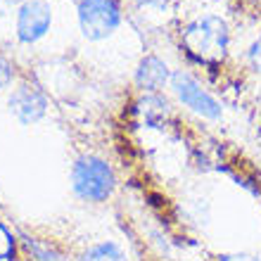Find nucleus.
Wrapping results in <instances>:
<instances>
[{
	"instance_id": "9",
	"label": "nucleus",
	"mask_w": 261,
	"mask_h": 261,
	"mask_svg": "<svg viewBox=\"0 0 261 261\" xmlns=\"http://www.w3.org/2000/svg\"><path fill=\"white\" fill-rule=\"evenodd\" d=\"M79 261H128V259H126V252L119 247L117 242L105 240L97 242V245H90Z\"/></svg>"
},
{
	"instance_id": "3",
	"label": "nucleus",
	"mask_w": 261,
	"mask_h": 261,
	"mask_svg": "<svg viewBox=\"0 0 261 261\" xmlns=\"http://www.w3.org/2000/svg\"><path fill=\"white\" fill-rule=\"evenodd\" d=\"M76 19L86 41H105L110 38L124 21V10L119 0H79Z\"/></svg>"
},
{
	"instance_id": "14",
	"label": "nucleus",
	"mask_w": 261,
	"mask_h": 261,
	"mask_svg": "<svg viewBox=\"0 0 261 261\" xmlns=\"http://www.w3.org/2000/svg\"><path fill=\"white\" fill-rule=\"evenodd\" d=\"M138 10H147L150 14H164L169 10V0H136Z\"/></svg>"
},
{
	"instance_id": "12",
	"label": "nucleus",
	"mask_w": 261,
	"mask_h": 261,
	"mask_svg": "<svg viewBox=\"0 0 261 261\" xmlns=\"http://www.w3.org/2000/svg\"><path fill=\"white\" fill-rule=\"evenodd\" d=\"M245 57H247V64L254 69V71H261V34L256 36L252 43H249V48H247V53H245Z\"/></svg>"
},
{
	"instance_id": "15",
	"label": "nucleus",
	"mask_w": 261,
	"mask_h": 261,
	"mask_svg": "<svg viewBox=\"0 0 261 261\" xmlns=\"http://www.w3.org/2000/svg\"><path fill=\"white\" fill-rule=\"evenodd\" d=\"M216 261H261V259L254 256V254H223Z\"/></svg>"
},
{
	"instance_id": "13",
	"label": "nucleus",
	"mask_w": 261,
	"mask_h": 261,
	"mask_svg": "<svg viewBox=\"0 0 261 261\" xmlns=\"http://www.w3.org/2000/svg\"><path fill=\"white\" fill-rule=\"evenodd\" d=\"M12 81H14V67H12V62H10L7 57L0 55V90L10 88V86H12Z\"/></svg>"
},
{
	"instance_id": "8",
	"label": "nucleus",
	"mask_w": 261,
	"mask_h": 261,
	"mask_svg": "<svg viewBox=\"0 0 261 261\" xmlns=\"http://www.w3.org/2000/svg\"><path fill=\"white\" fill-rule=\"evenodd\" d=\"M169 112H171V107L159 93H143L136 102V114L147 126H159L169 117Z\"/></svg>"
},
{
	"instance_id": "2",
	"label": "nucleus",
	"mask_w": 261,
	"mask_h": 261,
	"mask_svg": "<svg viewBox=\"0 0 261 261\" xmlns=\"http://www.w3.org/2000/svg\"><path fill=\"white\" fill-rule=\"evenodd\" d=\"M71 190L83 202H107L117 188V173L107 159L97 154H81L71 164Z\"/></svg>"
},
{
	"instance_id": "5",
	"label": "nucleus",
	"mask_w": 261,
	"mask_h": 261,
	"mask_svg": "<svg viewBox=\"0 0 261 261\" xmlns=\"http://www.w3.org/2000/svg\"><path fill=\"white\" fill-rule=\"evenodd\" d=\"M7 107H10V114L19 124L31 126V124H38L48 114L50 102L41 86L29 83V81H19L12 88L10 97H7Z\"/></svg>"
},
{
	"instance_id": "4",
	"label": "nucleus",
	"mask_w": 261,
	"mask_h": 261,
	"mask_svg": "<svg viewBox=\"0 0 261 261\" xmlns=\"http://www.w3.org/2000/svg\"><path fill=\"white\" fill-rule=\"evenodd\" d=\"M171 90L173 95L178 97V102L183 107L197 114V117L206 119V121H219L223 117V107L202 83L188 71H173L171 74Z\"/></svg>"
},
{
	"instance_id": "16",
	"label": "nucleus",
	"mask_w": 261,
	"mask_h": 261,
	"mask_svg": "<svg viewBox=\"0 0 261 261\" xmlns=\"http://www.w3.org/2000/svg\"><path fill=\"white\" fill-rule=\"evenodd\" d=\"M0 3H3V5H7V7H12V5H24V3H27V0H0Z\"/></svg>"
},
{
	"instance_id": "6",
	"label": "nucleus",
	"mask_w": 261,
	"mask_h": 261,
	"mask_svg": "<svg viewBox=\"0 0 261 261\" xmlns=\"http://www.w3.org/2000/svg\"><path fill=\"white\" fill-rule=\"evenodd\" d=\"M53 27V7L45 0H27L24 5L17 7V41L19 43H38L45 38Z\"/></svg>"
},
{
	"instance_id": "10",
	"label": "nucleus",
	"mask_w": 261,
	"mask_h": 261,
	"mask_svg": "<svg viewBox=\"0 0 261 261\" xmlns=\"http://www.w3.org/2000/svg\"><path fill=\"white\" fill-rule=\"evenodd\" d=\"M24 247L29 249V254L34 261H64V254L57 247H53L50 242L36 240V238H24Z\"/></svg>"
},
{
	"instance_id": "11",
	"label": "nucleus",
	"mask_w": 261,
	"mask_h": 261,
	"mask_svg": "<svg viewBox=\"0 0 261 261\" xmlns=\"http://www.w3.org/2000/svg\"><path fill=\"white\" fill-rule=\"evenodd\" d=\"M14 249H17V240H14L12 230H10V228L0 221V261L12 259Z\"/></svg>"
},
{
	"instance_id": "1",
	"label": "nucleus",
	"mask_w": 261,
	"mask_h": 261,
	"mask_svg": "<svg viewBox=\"0 0 261 261\" xmlns=\"http://www.w3.org/2000/svg\"><path fill=\"white\" fill-rule=\"evenodd\" d=\"M180 43L193 60L202 64H219L228 57L230 27L221 14H197L180 29Z\"/></svg>"
},
{
	"instance_id": "7",
	"label": "nucleus",
	"mask_w": 261,
	"mask_h": 261,
	"mask_svg": "<svg viewBox=\"0 0 261 261\" xmlns=\"http://www.w3.org/2000/svg\"><path fill=\"white\" fill-rule=\"evenodd\" d=\"M171 69L157 55H145L136 67L133 81L143 93H159V90L171 83Z\"/></svg>"
}]
</instances>
